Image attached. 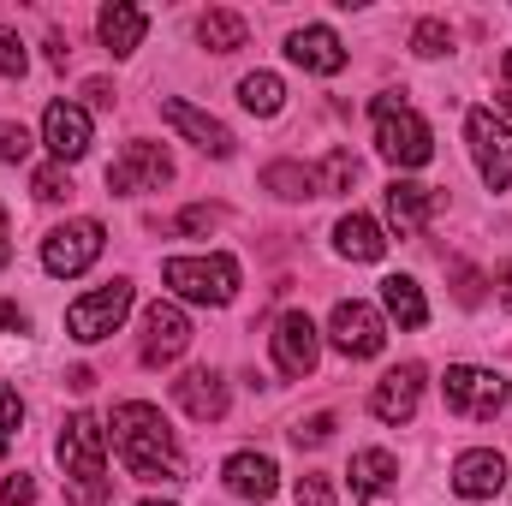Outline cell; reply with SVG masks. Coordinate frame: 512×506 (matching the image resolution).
I'll return each instance as SVG.
<instances>
[{"mask_svg": "<svg viewBox=\"0 0 512 506\" xmlns=\"http://www.w3.org/2000/svg\"><path fill=\"white\" fill-rule=\"evenodd\" d=\"M173 399H179V411L197 417V423L227 417V381L215 376V370H185V376L173 381Z\"/></svg>", "mask_w": 512, "mask_h": 506, "instance_id": "cell-19", "label": "cell"}, {"mask_svg": "<svg viewBox=\"0 0 512 506\" xmlns=\"http://www.w3.org/2000/svg\"><path fill=\"white\" fill-rule=\"evenodd\" d=\"M334 251L346 256V262H382V251H387L382 221H370V215H340V227H334Z\"/></svg>", "mask_w": 512, "mask_h": 506, "instance_id": "cell-22", "label": "cell"}, {"mask_svg": "<svg viewBox=\"0 0 512 506\" xmlns=\"http://www.w3.org/2000/svg\"><path fill=\"white\" fill-rule=\"evenodd\" d=\"M262 185H268L274 197H286V203H304V197H322V185H316V173H310V167H298V161H274V167L262 173Z\"/></svg>", "mask_w": 512, "mask_h": 506, "instance_id": "cell-26", "label": "cell"}, {"mask_svg": "<svg viewBox=\"0 0 512 506\" xmlns=\"http://www.w3.org/2000/svg\"><path fill=\"white\" fill-rule=\"evenodd\" d=\"M108 441H114V459L126 465L137 483H179L185 477V453H179V435L167 429V417L143 399L114 405L108 417Z\"/></svg>", "mask_w": 512, "mask_h": 506, "instance_id": "cell-1", "label": "cell"}, {"mask_svg": "<svg viewBox=\"0 0 512 506\" xmlns=\"http://www.w3.org/2000/svg\"><path fill=\"white\" fill-rule=\"evenodd\" d=\"M161 280H167L185 304H233V292H239V262L227 251L167 256V262H161Z\"/></svg>", "mask_w": 512, "mask_h": 506, "instance_id": "cell-4", "label": "cell"}, {"mask_svg": "<svg viewBox=\"0 0 512 506\" xmlns=\"http://www.w3.org/2000/svg\"><path fill=\"white\" fill-rule=\"evenodd\" d=\"M24 66H30V54H24V42L0 24V78H24Z\"/></svg>", "mask_w": 512, "mask_h": 506, "instance_id": "cell-31", "label": "cell"}, {"mask_svg": "<svg viewBox=\"0 0 512 506\" xmlns=\"http://www.w3.org/2000/svg\"><path fill=\"white\" fill-rule=\"evenodd\" d=\"M18 328H24V310H18V304H6V298H0V334H18Z\"/></svg>", "mask_w": 512, "mask_h": 506, "instance_id": "cell-38", "label": "cell"}, {"mask_svg": "<svg viewBox=\"0 0 512 506\" xmlns=\"http://www.w3.org/2000/svg\"><path fill=\"white\" fill-rule=\"evenodd\" d=\"M507 477L512 471L495 447H471V453L453 459V495H459V501H495V495L507 489Z\"/></svg>", "mask_w": 512, "mask_h": 506, "instance_id": "cell-13", "label": "cell"}, {"mask_svg": "<svg viewBox=\"0 0 512 506\" xmlns=\"http://www.w3.org/2000/svg\"><path fill=\"white\" fill-rule=\"evenodd\" d=\"M286 60L304 66V72H316V78L346 72V48H340V36H334L328 24H304V30H292V36H286Z\"/></svg>", "mask_w": 512, "mask_h": 506, "instance_id": "cell-15", "label": "cell"}, {"mask_svg": "<svg viewBox=\"0 0 512 506\" xmlns=\"http://www.w3.org/2000/svg\"><path fill=\"white\" fill-rule=\"evenodd\" d=\"M143 506H173V501H143Z\"/></svg>", "mask_w": 512, "mask_h": 506, "instance_id": "cell-45", "label": "cell"}, {"mask_svg": "<svg viewBox=\"0 0 512 506\" xmlns=\"http://www.w3.org/2000/svg\"><path fill=\"white\" fill-rule=\"evenodd\" d=\"M0 459H6V435H0Z\"/></svg>", "mask_w": 512, "mask_h": 506, "instance_id": "cell-46", "label": "cell"}, {"mask_svg": "<svg viewBox=\"0 0 512 506\" xmlns=\"http://www.w3.org/2000/svg\"><path fill=\"white\" fill-rule=\"evenodd\" d=\"M417 399H423V370H417V364H399V370H387V376L376 381L370 411H376L382 423H411V417H417Z\"/></svg>", "mask_w": 512, "mask_h": 506, "instance_id": "cell-17", "label": "cell"}, {"mask_svg": "<svg viewBox=\"0 0 512 506\" xmlns=\"http://www.w3.org/2000/svg\"><path fill=\"white\" fill-rule=\"evenodd\" d=\"M173 179V155L161 143H126L120 161L108 167V191L114 197H137V191H161Z\"/></svg>", "mask_w": 512, "mask_h": 506, "instance_id": "cell-9", "label": "cell"}, {"mask_svg": "<svg viewBox=\"0 0 512 506\" xmlns=\"http://www.w3.org/2000/svg\"><path fill=\"white\" fill-rule=\"evenodd\" d=\"M30 191H36L42 203H60V197H72V173H66L60 161H48V167H36V179H30Z\"/></svg>", "mask_w": 512, "mask_h": 506, "instance_id": "cell-30", "label": "cell"}, {"mask_svg": "<svg viewBox=\"0 0 512 506\" xmlns=\"http://www.w3.org/2000/svg\"><path fill=\"white\" fill-rule=\"evenodd\" d=\"M447 405L459 411V417H495L501 405H507V376H495V370H477V364H453L447 370Z\"/></svg>", "mask_w": 512, "mask_h": 506, "instance_id": "cell-10", "label": "cell"}, {"mask_svg": "<svg viewBox=\"0 0 512 506\" xmlns=\"http://www.w3.org/2000/svg\"><path fill=\"white\" fill-rule=\"evenodd\" d=\"M382 304H387V316H393L399 328H423V322H429V298H423V286H417L411 274H387Z\"/></svg>", "mask_w": 512, "mask_h": 506, "instance_id": "cell-24", "label": "cell"}, {"mask_svg": "<svg viewBox=\"0 0 512 506\" xmlns=\"http://www.w3.org/2000/svg\"><path fill=\"white\" fill-rule=\"evenodd\" d=\"M18 423H24V399H18V393L0 381V435H12Z\"/></svg>", "mask_w": 512, "mask_h": 506, "instance_id": "cell-36", "label": "cell"}, {"mask_svg": "<svg viewBox=\"0 0 512 506\" xmlns=\"http://www.w3.org/2000/svg\"><path fill=\"white\" fill-rule=\"evenodd\" d=\"M465 143H471V161L483 173L489 191H507L512 185V126L495 114V108H471L465 120Z\"/></svg>", "mask_w": 512, "mask_h": 506, "instance_id": "cell-5", "label": "cell"}, {"mask_svg": "<svg viewBox=\"0 0 512 506\" xmlns=\"http://www.w3.org/2000/svg\"><path fill=\"white\" fill-rule=\"evenodd\" d=\"M197 42L209 54H239L245 48V18L239 12H203L197 18Z\"/></svg>", "mask_w": 512, "mask_h": 506, "instance_id": "cell-25", "label": "cell"}, {"mask_svg": "<svg viewBox=\"0 0 512 506\" xmlns=\"http://www.w3.org/2000/svg\"><path fill=\"white\" fill-rule=\"evenodd\" d=\"M203 227H215V209H203V203H197V209H185V215H179V233H203Z\"/></svg>", "mask_w": 512, "mask_h": 506, "instance_id": "cell-37", "label": "cell"}, {"mask_svg": "<svg viewBox=\"0 0 512 506\" xmlns=\"http://www.w3.org/2000/svg\"><path fill=\"white\" fill-rule=\"evenodd\" d=\"M96 30H102V48H108V54H131V48L143 42L149 18H143V6H126V0H114V6H102Z\"/></svg>", "mask_w": 512, "mask_h": 506, "instance_id": "cell-23", "label": "cell"}, {"mask_svg": "<svg viewBox=\"0 0 512 506\" xmlns=\"http://www.w3.org/2000/svg\"><path fill=\"white\" fill-rule=\"evenodd\" d=\"M370 120H376V149H382L393 167H423L435 155V137H429V120L405 102V96H376L370 102Z\"/></svg>", "mask_w": 512, "mask_h": 506, "instance_id": "cell-3", "label": "cell"}, {"mask_svg": "<svg viewBox=\"0 0 512 506\" xmlns=\"http://www.w3.org/2000/svg\"><path fill=\"white\" fill-rule=\"evenodd\" d=\"M60 465L72 477L66 495L78 506L108 501V429H102V417H90V411L66 417V429H60Z\"/></svg>", "mask_w": 512, "mask_h": 506, "instance_id": "cell-2", "label": "cell"}, {"mask_svg": "<svg viewBox=\"0 0 512 506\" xmlns=\"http://www.w3.org/2000/svg\"><path fill=\"white\" fill-rule=\"evenodd\" d=\"M161 120L179 131V137H191L203 155H215V161H227V155L239 149V143H233V131L221 126L215 114H203V108H191V102H179V96H167V102H161Z\"/></svg>", "mask_w": 512, "mask_h": 506, "instance_id": "cell-14", "label": "cell"}, {"mask_svg": "<svg viewBox=\"0 0 512 506\" xmlns=\"http://www.w3.org/2000/svg\"><path fill=\"white\" fill-rule=\"evenodd\" d=\"M507 90H512V48H507Z\"/></svg>", "mask_w": 512, "mask_h": 506, "instance_id": "cell-43", "label": "cell"}, {"mask_svg": "<svg viewBox=\"0 0 512 506\" xmlns=\"http://www.w3.org/2000/svg\"><path fill=\"white\" fill-rule=\"evenodd\" d=\"M126 316H131V280H108V286L84 292V298L66 310V334L84 340V346H96V340H108Z\"/></svg>", "mask_w": 512, "mask_h": 506, "instance_id": "cell-6", "label": "cell"}, {"mask_svg": "<svg viewBox=\"0 0 512 506\" xmlns=\"http://www.w3.org/2000/svg\"><path fill=\"white\" fill-rule=\"evenodd\" d=\"M84 96H90V102H96V108H108V102H114V90H108V84H102V78H90V84H84Z\"/></svg>", "mask_w": 512, "mask_h": 506, "instance_id": "cell-39", "label": "cell"}, {"mask_svg": "<svg viewBox=\"0 0 512 506\" xmlns=\"http://www.w3.org/2000/svg\"><path fill=\"white\" fill-rule=\"evenodd\" d=\"M6 262H12V245H6V239H0V268H6Z\"/></svg>", "mask_w": 512, "mask_h": 506, "instance_id": "cell-42", "label": "cell"}, {"mask_svg": "<svg viewBox=\"0 0 512 506\" xmlns=\"http://www.w3.org/2000/svg\"><path fill=\"white\" fill-rule=\"evenodd\" d=\"M108 245V233H102V221H66V227H54L48 239H42V268L48 274H60V280H72V274H84L96 256Z\"/></svg>", "mask_w": 512, "mask_h": 506, "instance_id": "cell-7", "label": "cell"}, {"mask_svg": "<svg viewBox=\"0 0 512 506\" xmlns=\"http://www.w3.org/2000/svg\"><path fill=\"white\" fill-rule=\"evenodd\" d=\"M239 102H245L251 114H262V120H268V114H280V102H286V84H280L274 72H251V78L239 84Z\"/></svg>", "mask_w": 512, "mask_h": 506, "instance_id": "cell-27", "label": "cell"}, {"mask_svg": "<svg viewBox=\"0 0 512 506\" xmlns=\"http://www.w3.org/2000/svg\"><path fill=\"white\" fill-rule=\"evenodd\" d=\"M352 495L358 501H382L387 489L399 483V459L387 453V447H364V453H352Z\"/></svg>", "mask_w": 512, "mask_h": 506, "instance_id": "cell-21", "label": "cell"}, {"mask_svg": "<svg viewBox=\"0 0 512 506\" xmlns=\"http://www.w3.org/2000/svg\"><path fill=\"white\" fill-rule=\"evenodd\" d=\"M435 203H441V197H435L429 185H417V179H393V185H387V227H393L399 239H411V233L429 227Z\"/></svg>", "mask_w": 512, "mask_h": 506, "instance_id": "cell-18", "label": "cell"}, {"mask_svg": "<svg viewBox=\"0 0 512 506\" xmlns=\"http://www.w3.org/2000/svg\"><path fill=\"white\" fill-rule=\"evenodd\" d=\"M42 143L54 149L60 167H66V161H84V149H90V114H84L78 102H48V114H42Z\"/></svg>", "mask_w": 512, "mask_h": 506, "instance_id": "cell-16", "label": "cell"}, {"mask_svg": "<svg viewBox=\"0 0 512 506\" xmlns=\"http://www.w3.org/2000/svg\"><path fill=\"white\" fill-rule=\"evenodd\" d=\"M328 340L346 352V358H376L387 346V322L376 304H364V298H340L334 304V316H328Z\"/></svg>", "mask_w": 512, "mask_h": 506, "instance_id": "cell-8", "label": "cell"}, {"mask_svg": "<svg viewBox=\"0 0 512 506\" xmlns=\"http://www.w3.org/2000/svg\"><path fill=\"white\" fill-rule=\"evenodd\" d=\"M328 435H334V411H316L310 423H298V429H292V441H298V447H322Z\"/></svg>", "mask_w": 512, "mask_h": 506, "instance_id": "cell-32", "label": "cell"}, {"mask_svg": "<svg viewBox=\"0 0 512 506\" xmlns=\"http://www.w3.org/2000/svg\"><path fill=\"white\" fill-rule=\"evenodd\" d=\"M501 304H507V310H512V262H507V268H501Z\"/></svg>", "mask_w": 512, "mask_h": 506, "instance_id": "cell-40", "label": "cell"}, {"mask_svg": "<svg viewBox=\"0 0 512 506\" xmlns=\"http://www.w3.org/2000/svg\"><path fill=\"white\" fill-rule=\"evenodd\" d=\"M221 483H227L239 501H274L280 471H274V459H268V453H233V459L221 465Z\"/></svg>", "mask_w": 512, "mask_h": 506, "instance_id": "cell-20", "label": "cell"}, {"mask_svg": "<svg viewBox=\"0 0 512 506\" xmlns=\"http://www.w3.org/2000/svg\"><path fill=\"white\" fill-rule=\"evenodd\" d=\"M298 506H334V483H328L322 471L298 477Z\"/></svg>", "mask_w": 512, "mask_h": 506, "instance_id": "cell-33", "label": "cell"}, {"mask_svg": "<svg viewBox=\"0 0 512 506\" xmlns=\"http://www.w3.org/2000/svg\"><path fill=\"white\" fill-rule=\"evenodd\" d=\"M316 185H322V197L352 191V185H358V155H352V149H334V155L316 167Z\"/></svg>", "mask_w": 512, "mask_h": 506, "instance_id": "cell-28", "label": "cell"}, {"mask_svg": "<svg viewBox=\"0 0 512 506\" xmlns=\"http://www.w3.org/2000/svg\"><path fill=\"white\" fill-rule=\"evenodd\" d=\"M30 155V131L24 126H0V161H24Z\"/></svg>", "mask_w": 512, "mask_h": 506, "instance_id": "cell-34", "label": "cell"}, {"mask_svg": "<svg viewBox=\"0 0 512 506\" xmlns=\"http://www.w3.org/2000/svg\"><path fill=\"white\" fill-rule=\"evenodd\" d=\"M30 501H36V477H24V471H18V477H6L0 506H30Z\"/></svg>", "mask_w": 512, "mask_h": 506, "instance_id": "cell-35", "label": "cell"}, {"mask_svg": "<svg viewBox=\"0 0 512 506\" xmlns=\"http://www.w3.org/2000/svg\"><path fill=\"white\" fill-rule=\"evenodd\" d=\"M185 346H191V316L179 304H149V316H143V364L161 370V364L185 358Z\"/></svg>", "mask_w": 512, "mask_h": 506, "instance_id": "cell-12", "label": "cell"}, {"mask_svg": "<svg viewBox=\"0 0 512 506\" xmlns=\"http://www.w3.org/2000/svg\"><path fill=\"white\" fill-rule=\"evenodd\" d=\"M0 239H6V209H0Z\"/></svg>", "mask_w": 512, "mask_h": 506, "instance_id": "cell-44", "label": "cell"}, {"mask_svg": "<svg viewBox=\"0 0 512 506\" xmlns=\"http://www.w3.org/2000/svg\"><path fill=\"white\" fill-rule=\"evenodd\" d=\"M447 48H453V30H447L441 18H423V24L411 30V54H417V60H441Z\"/></svg>", "mask_w": 512, "mask_h": 506, "instance_id": "cell-29", "label": "cell"}, {"mask_svg": "<svg viewBox=\"0 0 512 506\" xmlns=\"http://www.w3.org/2000/svg\"><path fill=\"white\" fill-rule=\"evenodd\" d=\"M268 346H274V370L280 376H310L316 370V358H322V334H316V322L304 316V310H286L280 322H274V334H268Z\"/></svg>", "mask_w": 512, "mask_h": 506, "instance_id": "cell-11", "label": "cell"}, {"mask_svg": "<svg viewBox=\"0 0 512 506\" xmlns=\"http://www.w3.org/2000/svg\"><path fill=\"white\" fill-rule=\"evenodd\" d=\"M495 114H501V120H512V90H507V96H495Z\"/></svg>", "mask_w": 512, "mask_h": 506, "instance_id": "cell-41", "label": "cell"}]
</instances>
